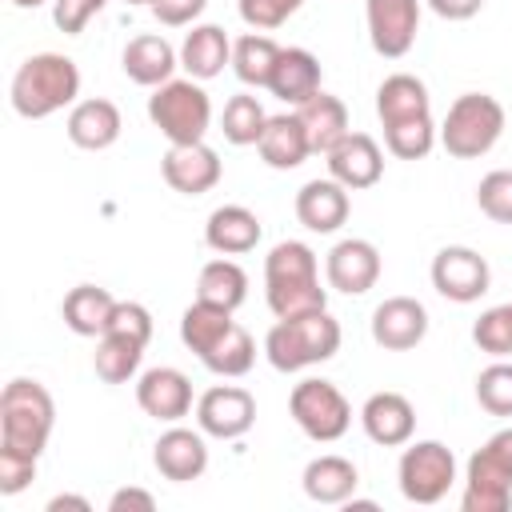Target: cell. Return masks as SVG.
<instances>
[{"label": "cell", "instance_id": "cell-1", "mask_svg": "<svg viewBox=\"0 0 512 512\" xmlns=\"http://www.w3.org/2000/svg\"><path fill=\"white\" fill-rule=\"evenodd\" d=\"M264 300L276 320L328 308V288L320 284V260L304 240H280L264 256Z\"/></svg>", "mask_w": 512, "mask_h": 512}, {"label": "cell", "instance_id": "cell-2", "mask_svg": "<svg viewBox=\"0 0 512 512\" xmlns=\"http://www.w3.org/2000/svg\"><path fill=\"white\" fill-rule=\"evenodd\" d=\"M12 108L24 120H48L76 104L80 96V68L64 52H36L12 76Z\"/></svg>", "mask_w": 512, "mask_h": 512}, {"label": "cell", "instance_id": "cell-3", "mask_svg": "<svg viewBox=\"0 0 512 512\" xmlns=\"http://www.w3.org/2000/svg\"><path fill=\"white\" fill-rule=\"evenodd\" d=\"M340 320L320 308V312H304V316H288L276 320L264 336V356L276 372H304L312 364H324L340 352Z\"/></svg>", "mask_w": 512, "mask_h": 512}, {"label": "cell", "instance_id": "cell-4", "mask_svg": "<svg viewBox=\"0 0 512 512\" xmlns=\"http://www.w3.org/2000/svg\"><path fill=\"white\" fill-rule=\"evenodd\" d=\"M52 428H56L52 392L28 376L8 380L0 392V448H12V452L40 460V452L52 440Z\"/></svg>", "mask_w": 512, "mask_h": 512}, {"label": "cell", "instance_id": "cell-5", "mask_svg": "<svg viewBox=\"0 0 512 512\" xmlns=\"http://www.w3.org/2000/svg\"><path fill=\"white\" fill-rule=\"evenodd\" d=\"M504 136V104L488 92H464L448 104L440 124V144L456 160H480Z\"/></svg>", "mask_w": 512, "mask_h": 512}, {"label": "cell", "instance_id": "cell-6", "mask_svg": "<svg viewBox=\"0 0 512 512\" xmlns=\"http://www.w3.org/2000/svg\"><path fill=\"white\" fill-rule=\"evenodd\" d=\"M464 512H508L512 508V428L488 436L464 468Z\"/></svg>", "mask_w": 512, "mask_h": 512}, {"label": "cell", "instance_id": "cell-7", "mask_svg": "<svg viewBox=\"0 0 512 512\" xmlns=\"http://www.w3.org/2000/svg\"><path fill=\"white\" fill-rule=\"evenodd\" d=\"M148 120L168 144H196L212 124V100L200 80H168L148 96Z\"/></svg>", "mask_w": 512, "mask_h": 512}, {"label": "cell", "instance_id": "cell-8", "mask_svg": "<svg viewBox=\"0 0 512 512\" xmlns=\"http://www.w3.org/2000/svg\"><path fill=\"white\" fill-rule=\"evenodd\" d=\"M396 480L408 504H440L456 484V456L440 440H408L396 464Z\"/></svg>", "mask_w": 512, "mask_h": 512}, {"label": "cell", "instance_id": "cell-9", "mask_svg": "<svg viewBox=\"0 0 512 512\" xmlns=\"http://www.w3.org/2000/svg\"><path fill=\"white\" fill-rule=\"evenodd\" d=\"M288 412H292L296 428L308 440H316V444H332V440H340L352 428V404H348V396L332 380H320V376H308V380H300L292 388Z\"/></svg>", "mask_w": 512, "mask_h": 512}, {"label": "cell", "instance_id": "cell-10", "mask_svg": "<svg viewBox=\"0 0 512 512\" xmlns=\"http://www.w3.org/2000/svg\"><path fill=\"white\" fill-rule=\"evenodd\" d=\"M428 276H432V288H436L444 300H452V304H476V300L492 288V268H488V260H484L476 248H468V244H448V248H440V252L432 256Z\"/></svg>", "mask_w": 512, "mask_h": 512}, {"label": "cell", "instance_id": "cell-11", "mask_svg": "<svg viewBox=\"0 0 512 512\" xmlns=\"http://www.w3.org/2000/svg\"><path fill=\"white\" fill-rule=\"evenodd\" d=\"M256 424V396L240 384H216L196 400V428L212 440H240Z\"/></svg>", "mask_w": 512, "mask_h": 512}, {"label": "cell", "instance_id": "cell-12", "mask_svg": "<svg viewBox=\"0 0 512 512\" xmlns=\"http://www.w3.org/2000/svg\"><path fill=\"white\" fill-rule=\"evenodd\" d=\"M368 40L384 60H400L412 52L420 32V0H364Z\"/></svg>", "mask_w": 512, "mask_h": 512}, {"label": "cell", "instance_id": "cell-13", "mask_svg": "<svg viewBox=\"0 0 512 512\" xmlns=\"http://www.w3.org/2000/svg\"><path fill=\"white\" fill-rule=\"evenodd\" d=\"M324 280L328 288L344 296H364L380 280V248L364 236H344L324 256Z\"/></svg>", "mask_w": 512, "mask_h": 512}, {"label": "cell", "instance_id": "cell-14", "mask_svg": "<svg viewBox=\"0 0 512 512\" xmlns=\"http://www.w3.org/2000/svg\"><path fill=\"white\" fill-rule=\"evenodd\" d=\"M136 404L160 424H180L192 412V380L180 368H148L136 376Z\"/></svg>", "mask_w": 512, "mask_h": 512}, {"label": "cell", "instance_id": "cell-15", "mask_svg": "<svg viewBox=\"0 0 512 512\" xmlns=\"http://www.w3.org/2000/svg\"><path fill=\"white\" fill-rule=\"evenodd\" d=\"M160 172H164V184L180 196H204L220 184V156L216 148H208L204 140L196 144H168L164 160H160Z\"/></svg>", "mask_w": 512, "mask_h": 512}, {"label": "cell", "instance_id": "cell-16", "mask_svg": "<svg viewBox=\"0 0 512 512\" xmlns=\"http://www.w3.org/2000/svg\"><path fill=\"white\" fill-rule=\"evenodd\" d=\"M368 328L384 352H408L428 336V308L416 296H388L372 308Z\"/></svg>", "mask_w": 512, "mask_h": 512}, {"label": "cell", "instance_id": "cell-17", "mask_svg": "<svg viewBox=\"0 0 512 512\" xmlns=\"http://www.w3.org/2000/svg\"><path fill=\"white\" fill-rule=\"evenodd\" d=\"M152 464L164 480L172 484H188V480H200L204 468H208V444H204V432L200 428H184V424H172L168 432H160V440L152 444Z\"/></svg>", "mask_w": 512, "mask_h": 512}, {"label": "cell", "instance_id": "cell-18", "mask_svg": "<svg viewBox=\"0 0 512 512\" xmlns=\"http://www.w3.org/2000/svg\"><path fill=\"white\" fill-rule=\"evenodd\" d=\"M324 160H328V176L340 180L348 192H364L384 176V148L368 132H348Z\"/></svg>", "mask_w": 512, "mask_h": 512}, {"label": "cell", "instance_id": "cell-19", "mask_svg": "<svg viewBox=\"0 0 512 512\" xmlns=\"http://www.w3.org/2000/svg\"><path fill=\"white\" fill-rule=\"evenodd\" d=\"M364 436L380 448H404L416 432V408L400 392H372L360 408Z\"/></svg>", "mask_w": 512, "mask_h": 512}, {"label": "cell", "instance_id": "cell-20", "mask_svg": "<svg viewBox=\"0 0 512 512\" xmlns=\"http://www.w3.org/2000/svg\"><path fill=\"white\" fill-rule=\"evenodd\" d=\"M64 132H68V140H72L76 148H84V152H104V148H112V144L120 140L124 116H120V108H116L112 100L88 96V100H76V104L68 108Z\"/></svg>", "mask_w": 512, "mask_h": 512}, {"label": "cell", "instance_id": "cell-21", "mask_svg": "<svg viewBox=\"0 0 512 512\" xmlns=\"http://www.w3.org/2000/svg\"><path fill=\"white\" fill-rule=\"evenodd\" d=\"M348 212H352V200H348V188L332 176L324 180H308L300 192H296V220L308 228V232H336L340 224H348Z\"/></svg>", "mask_w": 512, "mask_h": 512}, {"label": "cell", "instance_id": "cell-22", "mask_svg": "<svg viewBox=\"0 0 512 512\" xmlns=\"http://www.w3.org/2000/svg\"><path fill=\"white\" fill-rule=\"evenodd\" d=\"M120 68H124V76H128L132 84H140V88H160V84H168L172 72L180 68V52H176L164 36L144 32V36H132V40L124 44Z\"/></svg>", "mask_w": 512, "mask_h": 512}, {"label": "cell", "instance_id": "cell-23", "mask_svg": "<svg viewBox=\"0 0 512 512\" xmlns=\"http://www.w3.org/2000/svg\"><path fill=\"white\" fill-rule=\"evenodd\" d=\"M260 236H264L260 216L244 204H220L204 220V244L220 256H244L260 244Z\"/></svg>", "mask_w": 512, "mask_h": 512}, {"label": "cell", "instance_id": "cell-24", "mask_svg": "<svg viewBox=\"0 0 512 512\" xmlns=\"http://www.w3.org/2000/svg\"><path fill=\"white\" fill-rule=\"evenodd\" d=\"M320 60L308 48H280L272 76H268V92L292 108H300L304 100H312L320 92Z\"/></svg>", "mask_w": 512, "mask_h": 512}, {"label": "cell", "instance_id": "cell-25", "mask_svg": "<svg viewBox=\"0 0 512 512\" xmlns=\"http://www.w3.org/2000/svg\"><path fill=\"white\" fill-rule=\"evenodd\" d=\"M232 64V36L220 24H196L192 32H184L180 44V68L192 80H216L224 68Z\"/></svg>", "mask_w": 512, "mask_h": 512}, {"label": "cell", "instance_id": "cell-26", "mask_svg": "<svg viewBox=\"0 0 512 512\" xmlns=\"http://www.w3.org/2000/svg\"><path fill=\"white\" fill-rule=\"evenodd\" d=\"M256 152H260V160H264L268 168H276V172H292V168H300V164L312 156V144H308V132H304L300 116H296V112L268 116Z\"/></svg>", "mask_w": 512, "mask_h": 512}, {"label": "cell", "instance_id": "cell-27", "mask_svg": "<svg viewBox=\"0 0 512 512\" xmlns=\"http://www.w3.org/2000/svg\"><path fill=\"white\" fill-rule=\"evenodd\" d=\"M296 116H300V124H304V132H308V144H312V156H328L352 128H348V108H344V100L340 96H332V92H316L312 100H304L300 108H292Z\"/></svg>", "mask_w": 512, "mask_h": 512}, {"label": "cell", "instance_id": "cell-28", "mask_svg": "<svg viewBox=\"0 0 512 512\" xmlns=\"http://www.w3.org/2000/svg\"><path fill=\"white\" fill-rule=\"evenodd\" d=\"M304 496L316 500V504H348L356 496V484H360V472L348 456H336V452H324L316 460H308L304 476Z\"/></svg>", "mask_w": 512, "mask_h": 512}, {"label": "cell", "instance_id": "cell-29", "mask_svg": "<svg viewBox=\"0 0 512 512\" xmlns=\"http://www.w3.org/2000/svg\"><path fill=\"white\" fill-rule=\"evenodd\" d=\"M376 116L380 124H400V120H416V116H432V96L428 84L412 72H392L380 80L376 88Z\"/></svg>", "mask_w": 512, "mask_h": 512}, {"label": "cell", "instance_id": "cell-30", "mask_svg": "<svg viewBox=\"0 0 512 512\" xmlns=\"http://www.w3.org/2000/svg\"><path fill=\"white\" fill-rule=\"evenodd\" d=\"M112 308H116V296L100 284H76L64 304H60V316L64 324L76 332V336H92L100 340L108 332V320H112Z\"/></svg>", "mask_w": 512, "mask_h": 512}, {"label": "cell", "instance_id": "cell-31", "mask_svg": "<svg viewBox=\"0 0 512 512\" xmlns=\"http://www.w3.org/2000/svg\"><path fill=\"white\" fill-rule=\"evenodd\" d=\"M196 300L236 312V308L248 300V272H244L236 260H228V256L208 260V264L200 268V276H196Z\"/></svg>", "mask_w": 512, "mask_h": 512}, {"label": "cell", "instance_id": "cell-32", "mask_svg": "<svg viewBox=\"0 0 512 512\" xmlns=\"http://www.w3.org/2000/svg\"><path fill=\"white\" fill-rule=\"evenodd\" d=\"M232 312L228 308H216V304H204V300H192L180 316V340L188 352H196V360H204L228 332H232Z\"/></svg>", "mask_w": 512, "mask_h": 512}, {"label": "cell", "instance_id": "cell-33", "mask_svg": "<svg viewBox=\"0 0 512 512\" xmlns=\"http://www.w3.org/2000/svg\"><path fill=\"white\" fill-rule=\"evenodd\" d=\"M144 348L140 340H128L120 332H104L96 340V352H92V368L104 384H128L136 372H140V360H144Z\"/></svg>", "mask_w": 512, "mask_h": 512}, {"label": "cell", "instance_id": "cell-34", "mask_svg": "<svg viewBox=\"0 0 512 512\" xmlns=\"http://www.w3.org/2000/svg\"><path fill=\"white\" fill-rule=\"evenodd\" d=\"M276 56H280V44L264 32H244L240 40H232V72L248 88H268Z\"/></svg>", "mask_w": 512, "mask_h": 512}, {"label": "cell", "instance_id": "cell-35", "mask_svg": "<svg viewBox=\"0 0 512 512\" xmlns=\"http://www.w3.org/2000/svg\"><path fill=\"white\" fill-rule=\"evenodd\" d=\"M264 124H268V112H264V104H260L252 92H236V96H228L224 116H220V132H224L228 144H236V148L260 144Z\"/></svg>", "mask_w": 512, "mask_h": 512}, {"label": "cell", "instance_id": "cell-36", "mask_svg": "<svg viewBox=\"0 0 512 512\" xmlns=\"http://www.w3.org/2000/svg\"><path fill=\"white\" fill-rule=\"evenodd\" d=\"M440 140V128L432 116H416V120H400V124H384V148L396 160H424Z\"/></svg>", "mask_w": 512, "mask_h": 512}, {"label": "cell", "instance_id": "cell-37", "mask_svg": "<svg viewBox=\"0 0 512 512\" xmlns=\"http://www.w3.org/2000/svg\"><path fill=\"white\" fill-rule=\"evenodd\" d=\"M208 372H216V376H224V380H236V376H248L252 372V364H256V340L248 336V328H240V324H232V332L200 360Z\"/></svg>", "mask_w": 512, "mask_h": 512}, {"label": "cell", "instance_id": "cell-38", "mask_svg": "<svg viewBox=\"0 0 512 512\" xmlns=\"http://www.w3.org/2000/svg\"><path fill=\"white\" fill-rule=\"evenodd\" d=\"M472 340L492 360H508L512 356V300L480 312V320L472 324Z\"/></svg>", "mask_w": 512, "mask_h": 512}, {"label": "cell", "instance_id": "cell-39", "mask_svg": "<svg viewBox=\"0 0 512 512\" xmlns=\"http://www.w3.org/2000/svg\"><path fill=\"white\" fill-rule=\"evenodd\" d=\"M476 404L488 416H512V360H492L476 376Z\"/></svg>", "mask_w": 512, "mask_h": 512}, {"label": "cell", "instance_id": "cell-40", "mask_svg": "<svg viewBox=\"0 0 512 512\" xmlns=\"http://www.w3.org/2000/svg\"><path fill=\"white\" fill-rule=\"evenodd\" d=\"M476 204L488 220L512 224V168H496L476 184Z\"/></svg>", "mask_w": 512, "mask_h": 512}, {"label": "cell", "instance_id": "cell-41", "mask_svg": "<svg viewBox=\"0 0 512 512\" xmlns=\"http://www.w3.org/2000/svg\"><path fill=\"white\" fill-rule=\"evenodd\" d=\"M304 0H240V20L252 28V32H272L280 28L288 16L300 12Z\"/></svg>", "mask_w": 512, "mask_h": 512}, {"label": "cell", "instance_id": "cell-42", "mask_svg": "<svg viewBox=\"0 0 512 512\" xmlns=\"http://www.w3.org/2000/svg\"><path fill=\"white\" fill-rule=\"evenodd\" d=\"M108 332H120L128 340L148 344L152 340V312L144 304H136V300H116L112 320H108Z\"/></svg>", "mask_w": 512, "mask_h": 512}, {"label": "cell", "instance_id": "cell-43", "mask_svg": "<svg viewBox=\"0 0 512 512\" xmlns=\"http://www.w3.org/2000/svg\"><path fill=\"white\" fill-rule=\"evenodd\" d=\"M104 4L108 0H52V24L64 36H80L88 28V20L104 12Z\"/></svg>", "mask_w": 512, "mask_h": 512}, {"label": "cell", "instance_id": "cell-44", "mask_svg": "<svg viewBox=\"0 0 512 512\" xmlns=\"http://www.w3.org/2000/svg\"><path fill=\"white\" fill-rule=\"evenodd\" d=\"M36 480V456L0 448V496H16Z\"/></svg>", "mask_w": 512, "mask_h": 512}, {"label": "cell", "instance_id": "cell-45", "mask_svg": "<svg viewBox=\"0 0 512 512\" xmlns=\"http://www.w3.org/2000/svg\"><path fill=\"white\" fill-rule=\"evenodd\" d=\"M204 8H208V0H152V16H156L164 28H184V24H192Z\"/></svg>", "mask_w": 512, "mask_h": 512}, {"label": "cell", "instance_id": "cell-46", "mask_svg": "<svg viewBox=\"0 0 512 512\" xmlns=\"http://www.w3.org/2000/svg\"><path fill=\"white\" fill-rule=\"evenodd\" d=\"M152 508H156V496L144 488H116L108 496V512H152Z\"/></svg>", "mask_w": 512, "mask_h": 512}, {"label": "cell", "instance_id": "cell-47", "mask_svg": "<svg viewBox=\"0 0 512 512\" xmlns=\"http://www.w3.org/2000/svg\"><path fill=\"white\" fill-rule=\"evenodd\" d=\"M428 8L440 20H472L484 8V0H428Z\"/></svg>", "mask_w": 512, "mask_h": 512}, {"label": "cell", "instance_id": "cell-48", "mask_svg": "<svg viewBox=\"0 0 512 512\" xmlns=\"http://www.w3.org/2000/svg\"><path fill=\"white\" fill-rule=\"evenodd\" d=\"M64 508H76V512H92V500H84V496H72V492H64V496H52V500H48V512H64Z\"/></svg>", "mask_w": 512, "mask_h": 512}, {"label": "cell", "instance_id": "cell-49", "mask_svg": "<svg viewBox=\"0 0 512 512\" xmlns=\"http://www.w3.org/2000/svg\"><path fill=\"white\" fill-rule=\"evenodd\" d=\"M16 8H40V4H52V0H12Z\"/></svg>", "mask_w": 512, "mask_h": 512}, {"label": "cell", "instance_id": "cell-50", "mask_svg": "<svg viewBox=\"0 0 512 512\" xmlns=\"http://www.w3.org/2000/svg\"><path fill=\"white\" fill-rule=\"evenodd\" d=\"M124 4H132V8H136V4H148V8H152V0H124Z\"/></svg>", "mask_w": 512, "mask_h": 512}]
</instances>
